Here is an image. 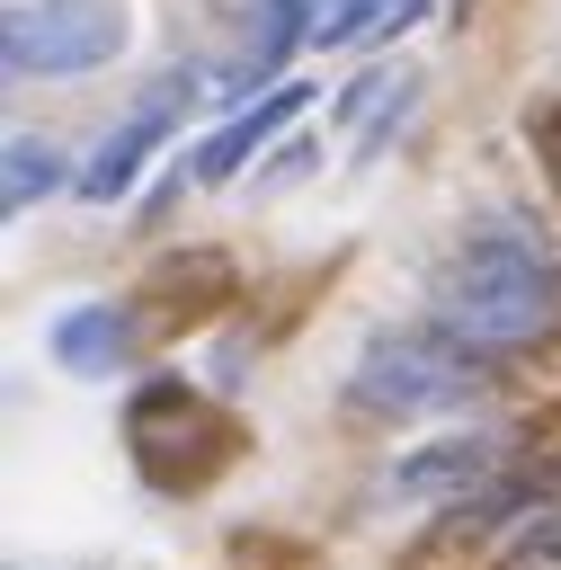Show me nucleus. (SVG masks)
<instances>
[{"label": "nucleus", "mask_w": 561, "mask_h": 570, "mask_svg": "<svg viewBox=\"0 0 561 570\" xmlns=\"http://www.w3.org/2000/svg\"><path fill=\"white\" fill-rule=\"evenodd\" d=\"M436 321L481 347V356H516L534 347L552 321H561V258L543 249L534 223L516 214H490L454 240L445 276H436Z\"/></svg>", "instance_id": "f257e3e1"}, {"label": "nucleus", "mask_w": 561, "mask_h": 570, "mask_svg": "<svg viewBox=\"0 0 561 570\" xmlns=\"http://www.w3.org/2000/svg\"><path fill=\"white\" fill-rule=\"evenodd\" d=\"M490 383V356L463 347L445 321L436 330H374L347 365V401L365 419H427V410H463Z\"/></svg>", "instance_id": "f03ea898"}, {"label": "nucleus", "mask_w": 561, "mask_h": 570, "mask_svg": "<svg viewBox=\"0 0 561 570\" xmlns=\"http://www.w3.org/2000/svg\"><path fill=\"white\" fill-rule=\"evenodd\" d=\"M125 45L116 0H9L0 18V62L9 80H80Z\"/></svg>", "instance_id": "7ed1b4c3"}, {"label": "nucleus", "mask_w": 561, "mask_h": 570, "mask_svg": "<svg viewBox=\"0 0 561 570\" xmlns=\"http://www.w3.org/2000/svg\"><path fill=\"white\" fill-rule=\"evenodd\" d=\"M125 445H134V463H142L160 490H205V481L223 472V454H232V428H223L178 374H160V383L134 392V410H125Z\"/></svg>", "instance_id": "20e7f679"}, {"label": "nucleus", "mask_w": 561, "mask_h": 570, "mask_svg": "<svg viewBox=\"0 0 561 570\" xmlns=\"http://www.w3.org/2000/svg\"><path fill=\"white\" fill-rule=\"evenodd\" d=\"M178 107H187V80H151L134 107H125V125L89 151V169H80V196L89 205H107V196H125L134 178H142V160L160 151V134L178 125Z\"/></svg>", "instance_id": "39448f33"}, {"label": "nucleus", "mask_w": 561, "mask_h": 570, "mask_svg": "<svg viewBox=\"0 0 561 570\" xmlns=\"http://www.w3.org/2000/svg\"><path fill=\"white\" fill-rule=\"evenodd\" d=\"M490 472H499V436L463 428V436H427V445H410V454L383 472V490H392V499H472Z\"/></svg>", "instance_id": "423d86ee"}, {"label": "nucleus", "mask_w": 561, "mask_h": 570, "mask_svg": "<svg viewBox=\"0 0 561 570\" xmlns=\"http://www.w3.org/2000/svg\"><path fill=\"white\" fill-rule=\"evenodd\" d=\"M303 107H312V89H303V80H276V89H258L249 107H232V116L196 142V178H232V169H240L249 151H267Z\"/></svg>", "instance_id": "0eeeda50"}, {"label": "nucleus", "mask_w": 561, "mask_h": 570, "mask_svg": "<svg viewBox=\"0 0 561 570\" xmlns=\"http://www.w3.org/2000/svg\"><path fill=\"white\" fill-rule=\"evenodd\" d=\"M312 18H321L312 0H258V9H249V53H240V62L223 71V98L276 89V80H285V62H294V53L312 45Z\"/></svg>", "instance_id": "6e6552de"}, {"label": "nucleus", "mask_w": 561, "mask_h": 570, "mask_svg": "<svg viewBox=\"0 0 561 570\" xmlns=\"http://www.w3.org/2000/svg\"><path fill=\"white\" fill-rule=\"evenodd\" d=\"M45 347H53V365L62 374H116L125 356H134V312L125 303H71V312H53V330H45Z\"/></svg>", "instance_id": "1a4fd4ad"}, {"label": "nucleus", "mask_w": 561, "mask_h": 570, "mask_svg": "<svg viewBox=\"0 0 561 570\" xmlns=\"http://www.w3.org/2000/svg\"><path fill=\"white\" fill-rule=\"evenodd\" d=\"M419 18H427V0H329V9L312 18V45L338 53V45H356V36H401V27H419Z\"/></svg>", "instance_id": "9d476101"}, {"label": "nucleus", "mask_w": 561, "mask_h": 570, "mask_svg": "<svg viewBox=\"0 0 561 570\" xmlns=\"http://www.w3.org/2000/svg\"><path fill=\"white\" fill-rule=\"evenodd\" d=\"M53 187H62V151H53V142H36V134H9V151H0V214L45 205Z\"/></svg>", "instance_id": "9b49d317"}, {"label": "nucleus", "mask_w": 561, "mask_h": 570, "mask_svg": "<svg viewBox=\"0 0 561 570\" xmlns=\"http://www.w3.org/2000/svg\"><path fill=\"white\" fill-rule=\"evenodd\" d=\"M508 570H561V508H525V525H508Z\"/></svg>", "instance_id": "f8f14e48"}, {"label": "nucleus", "mask_w": 561, "mask_h": 570, "mask_svg": "<svg viewBox=\"0 0 561 570\" xmlns=\"http://www.w3.org/2000/svg\"><path fill=\"white\" fill-rule=\"evenodd\" d=\"M534 142H543V169H552V196H561V107L534 116Z\"/></svg>", "instance_id": "ddd939ff"}]
</instances>
